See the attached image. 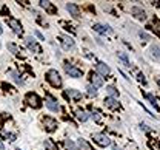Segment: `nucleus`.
Returning a JSON list of instances; mask_svg holds the SVG:
<instances>
[{"instance_id":"obj_3","label":"nucleus","mask_w":160,"mask_h":150,"mask_svg":"<svg viewBox=\"0 0 160 150\" xmlns=\"http://www.w3.org/2000/svg\"><path fill=\"white\" fill-rule=\"evenodd\" d=\"M92 139H94L96 144H99V146H102V147H108V146H111V139H109L106 135H103V133H94V135H92Z\"/></svg>"},{"instance_id":"obj_5","label":"nucleus","mask_w":160,"mask_h":150,"mask_svg":"<svg viewBox=\"0 0 160 150\" xmlns=\"http://www.w3.org/2000/svg\"><path fill=\"white\" fill-rule=\"evenodd\" d=\"M26 102H28L29 107L32 108H40V105H42V101H40V98L36 93H28L26 94Z\"/></svg>"},{"instance_id":"obj_12","label":"nucleus","mask_w":160,"mask_h":150,"mask_svg":"<svg viewBox=\"0 0 160 150\" xmlns=\"http://www.w3.org/2000/svg\"><path fill=\"white\" fill-rule=\"evenodd\" d=\"M131 13H132V16H134L137 20H145V19H146V13H145L142 8H139V6H132V8H131Z\"/></svg>"},{"instance_id":"obj_19","label":"nucleus","mask_w":160,"mask_h":150,"mask_svg":"<svg viewBox=\"0 0 160 150\" xmlns=\"http://www.w3.org/2000/svg\"><path fill=\"white\" fill-rule=\"evenodd\" d=\"M43 146H45L46 150H59V146H57L52 139H45V141H43Z\"/></svg>"},{"instance_id":"obj_30","label":"nucleus","mask_w":160,"mask_h":150,"mask_svg":"<svg viewBox=\"0 0 160 150\" xmlns=\"http://www.w3.org/2000/svg\"><path fill=\"white\" fill-rule=\"evenodd\" d=\"M91 118H92L94 121H97V122L100 121V115L97 113V111H92V113H91Z\"/></svg>"},{"instance_id":"obj_13","label":"nucleus","mask_w":160,"mask_h":150,"mask_svg":"<svg viewBox=\"0 0 160 150\" xmlns=\"http://www.w3.org/2000/svg\"><path fill=\"white\" fill-rule=\"evenodd\" d=\"M65 96L69 98V99H76V101L82 99V93H80L79 90H76V88H68V90L65 91Z\"/></svg>"},{"instance_id":"obj_25","label":"nucleus","mask_w":160,"mask_h":150,"mask_svg":"<svg viewBox=\"0 0 160 150\" xmlns=\"http://www.w3.org/2000/svg\"><path fill=\"white\" fill-rule=\"evenodd\" d=\"M65 146H66V149L68 150H79L77 149V146H76L71 139H65Z\"/></svg>"},{"instance_id":"obj_10","label":"nucleus","mask_w":160,"mask_h":150,"mask_svg":"<svg viewBox=\"0 0 160 150\" xmlns=\"http://www.w3.org/2000/svg\"><path fill=\"white\" fill-rule=\"evenodd\" d=\"M43 126H45L46 131H56L57 130V121L52 119V118H45L43 119Z\"/></svg>"},{"instance_id":"obj_26","label":"nucleus","mask_w":160,"mask_h":150,"mask_svg":"<svg viewBox=\"0 0 160 150\" xmlns=\"http://www.w3.org/2000/svg\"><path fill=\"white\" fill-rule=\"evenodd\" d=\"M86 93H88L89 96H97V88L92 85H88L86 87Z\"/></svg>"},{"instance_id":"obj_1","label":"nucleus","mask_w":160,"mask_h":150,"mask_svg":"<svg viewBox=\"0 0 160 150\" xmlns=\"http://www.w3.org/2000/svg\"><path fill=\"white\" fill-rule=\"evenodd\" d=\"M46 81L54 88H60L62 87V78H60L57 70H48L46 71Z\"/></svg>"},{"instance_id":"obj_11","label":"nucleus","mask_w":160,"mask_h":150,"mask_svg":"<svg viewBox=\"0 0 160 150\" xmlns=\"http://www.w3.org/2000/svg\"><path fill=\"white\" fill-rule=\"evenodd\" d=\"M66 9H68V13L74 17V19H79L80 17V9H79V6L76 5V3H66Z\"/></svg>"},{"instance_id":"obj_39","label":"nucleus","mask_w":160,"mask_h":150,"mask_svg":"<svg viewBox=\"0 0 160 150\" xmlns=\"http://www.w3.org/2000/svg\"><path fill=\"white\" fill-rule=\"evenodd\" d=\"M157 84H159V87H160V81H159V82H157Z\"/></svg>"},{"instance_id":"obj_31","label":"nucleus","mask_w":160,"mask_h":150,"mask_svg":"<svg viewBox=\"0 0 160 150\" xmlns=\"http://www.w3.org/2000/svg\"><path fill=\"white\" fill-rule=\"evenodd\" d=\"M102 8H103L105 11H108V13L112 11V9H111V5H108V3H102Z\"/></svg>"},{"instance_id":"obj_9","label":"nucleus","mask_w":160,"mask_h":150,"mask_svg":"<svg viewBox=\"0 0 160 150\" xmlns=\"http://www.w3.org/2000/svg\"><path fill=\"white\" fill-rule=\"evenodd\" d=\"M96 70H97V74H99V76H109V74H111V68L105 64V62H97Z\"/></svg>"},{"instance_id":"obj_40","label":"nucleus","mask_w":160,"mask_h":150,"mask_svg":"<svg viewBox=\"0 0 160 150\" xmlns=\"http://www.w3.org/2000/svg\"><path fill=\"white\" fill-rule=\"evenodd\" d=\"M16 150H20V149H16Z\"/></svg>"},{"instance_id":"obj_18","label":"nucleus","mask_w":160,"mask_h":150,"mask_svg":"<svg viewBox=\"0 0 160 150\" xmlns=\"http://www.w3.org/2000/svg\"><path fill=\"white\" fill-rule=\"evenodd\" d=\"M76 118L79 119L80 122H86V121L89 119V115H88L85 110H77V111H76Z\"/></svg>"},{"instance_id":"obj_23","label":"nucleus","mask_w":160,"mask_h":150,"mask_svg":"<svg viewBox=\"0 0 160 150\" xmlns=\"http://www.w3.org/2000/svg\"><path fill=\"white\" fill-rule=\"evenodd\" d=\"M146 99H148V101L151 102V105H152V107H154L156 110H157V111H159V105H157V101H156V98H154L152 94H149V93H148V94H146Z\"/></svg>"},{"instance_id":"obj_2","label":"nucleus","mask_w":160,"mask_h":150,"mask_svg":"<svg viewBox=\"0 0 160 150\" xmlns=\"http://www.w3.org/2000/svg\"><path fill=\"white\" fill-rule=\"evenodd\" d=\"M63 67H65V71L68 73V76H69V78L79 79V78H82V76H83V71H82L80 68H77V67L71 65L69 62H66V64L63 65Z\"/></svg>"},{"instance_id":"obj_29","label":"nucleus","mask_w":160,"mask_h":150,"mask_svg":"<svg viewBox=\"0 0 160 150\" xmlns=\"http://www.w3.org/2000/svg\"><path fill=\"white\" fill-rule=\"evenodd\" d=\"M3 136H5L8 141H11V142H12V141H16V138H17L14 133H6V131H3Z\"/></svg>"},{"instance_id":"obj_4","label":"nucleus","mask_w":160,"mask_h":150,"mask_svg":"<svg viewBox=\"0 0 160 150\" xmlns=\"http://www.w3.org/2000/svg\"><path fill=\"white\" fill-rule=\"evenodd\" d=\"M25 43H26V46L29 48V51H32V53H36V54H40L42 53V48H40V45L37 43V40L34 39V37H26L25 39Z\"/></svg>"},{"instance_id":"obj_21","label":"nucleus","mask_w":160,"mask_h":150,"mask_svg":"<svg viewBox=\"0 0 160 150\" xmlns=\"http://www.w3.org/2000/svg\"><path fill=\"white\" fill-rule=\"evenodd\" d=\"M119 59L123 62L125 67H129V68H131V62H129V59H128V56H126L125 53H119Z\"/></svg>"},{"instance_id":"obj_8","label":"nucleus","mask_w":160,"mask_h":150,"mask_svg":"<svg viewBox=\"0 0 160 150\" xmlns=\"http://www.w3.org/2000/svg\"><path fill=\"white\" fill-rule=\"evenodd\" d=\"M60 43H62V46L65 48V50H72L74 48V40H72V37H69V36H65V34H62L60 36Z\"/></svg>"},{"instance_id":"obj_7","label":"nucleus","mask_w":160,"mask_h":150,"mask_svg":"<svg viewBox=\"0 0 160 150\" xmlns=\"http://www.w3.org/2000/svg\"><path fill=\"white\" fill-rule=\"evenodd\" d=\"M8 25L11 26V29H12V31H14L16 34H19V36H20V34L23 33L22 23H20L17 19H14V17H9V19H8Z\"/></svg>"},{"instance_id":"obj_38","label":"nucleus","mask_w":160,"mask_h":150,"mask_svg":"<svg viewBox=\"0 0 160 150\" xmlns=\"http://www.w3.org/2000/svg\"><path fill=\"white\" fill-rule=\"evenodd\" d=\"M112 150H119V149H117V147H116V146H114V149H112Z\"/></svg>"},{"instance_id":"obj_6","label":"nucleus","mask_w":160,"mask_h":150,"mask_svg":"<svg viewBox=\"0 0 160 150\" xmlns=\"http://www.w3.org/2000/svg\"><path fill=\"white\" fill-rule=\"evenodd\" d=\"M45 105L49 108L51 111H54V113L60 111V105H59V102H57V99H54L49 94H46V98H45Z\"/></svg>"},{"instance_id":"obj_36","label":"nucleus","mask_w":160,"mask_h":150,"mask_svg":"<svg viewBox=\"0 0 160 150\" xmlns=\"http://www.w3.org/2000/svg\"><path fill=\"white\" fill-rule=\"evenodd\" d=\"M0 150H5V147H3V144L0 142Z\"/></svg>"},{"instance_id":"obj_24","label":"nucleus","mask_w":160,"mask_h":150,"mask_svg":"<svg viewBox=\"0 0 160 150\" xmlns=\"http://www.w3.org/2000/svg\"><path fill=\"white\" fill-rule=\"evenodd\" d=\"M9 74L12 76V81H14L16 84H20V85L23 84V79H22V78H20V76H19V73H16V71H11Z\"/></svg>"},{"instance_id":"obj_27","label":"nucleus","mask_w":160,"mask_h":150,"mask_svg":"<svg viewBox=\"0 0 160 150\" xmlns=\"http://www.w3.org/2000/svg\"><path fill=\"white\" fill-rule=\"evenodd\" d=\"M8 50H11V53H14V54H19L20 53L19 46L16 43H8Z\"/></svg>"},{"instance_id":"obj_28","label":"nucleus","mask_w":160,"mask_h":150,"mask_svg":"<svg viewBox=\"0 0 160 150\" xmlns=\"http://www.w3.org/2000/svg\"><path fill=\"white\" fill-rule=\"evenodd\" d=\"M79 146L82 147V149H85V150H91V147H89V144H88V142H86L85 139H82V138L79 139Z\"/></svg>"},{"instance_id":"obj_17","label":"nucleus","mask_w":160,"mask_h":150,"mask_svg":"<svg viewBox=\"0 0 160 150\" xmlns=\"http://www.w3.org/2000/svg\"><path fill=\"white\" fill-rule=\"evenodd\" d=\"M105 105L109 108H120V102L116 98H109V96H108V98L105 99Z\"/></svg>"},{"instance_id":"obj_14","label":"nucleus","mask_w":160,"mask_h":150,"mask_svg":"<svg viewBox=\"0 0 160 150\" xmlns=\"http://www.w3.org/2000/svg\"><path fill=\"white\" fill-rule=\"evenodd\" d=\"M94 31L99 33V34H106V33H111L112 29L108 26V25H103V23H94Z\"/></svg>"},{"instance_id":"obj_35","label":"nucleus","mask_w":160,"mask_h":150,"mask_svg":"<svg viewBox=\"0 0 160 150\" xmlns=\"http://www.w3.org/2000/svg\"><path fill=\"white\" fill-rule=\"evenodd\" d=\"M139 81H140V82H143V84H145V76H143L142 73L139 74Z\"/></svg>"},{"instance_id":"obj_22","label":"nucleus","mask_w":160,"mask_h":150,"mask_svg":"<svg viewBox=\"0 0 160 150\" xmlns=\"http://www.w3.org/2000/svg\"><path fill=\"white\" fill-rule=\"evenodd\" d=\"M106 93L109 94V98H114L117 93H119V90L116 88V87H112V85H108L106 87Z\"/></svg>"},{"instance_id":"obj_37","label":"nucleus","mask_w":160,"mask_h":150,"mask_svg":"<svg viewBox=\"0 0 160 150\" xmlns=\"http://www.w3.org/2000/svg\"><path fill=\"white\" fill-rule=\"evenodd\" d=\"M2 31H3V29H2V25H0V34H2Z\"/></svg>"},{"instance_id":"obj_32","label":"nucleus","mask_w":160,"mask_h":150,"mask_svg":"<svg viewBox=\"0 0 160 150\" xmlns=\"http://www.w3.org/2000/svg\"><path fill=\"white\" fill-rule=\"evenodd\" d=\"M140 37H142L143 40H149V36H148L146 33H140Z\"/></svg>"},{"instance_id":"obj_15","label":"nucleus","mask_w":160,"mask_h":150,"mask_svg":"<svg viewBox=\"0 0 160 150\" xmlns=\"http://www.w3.org/2000/svg\"><path fill=\"white\" fill-rule=\"evenodd\" d=\"M39 5H40V8H43L45 11H48V13H51V14H54L57 9L52 6V3L51 2H46V0H42V2H39Z\"/></svg>"},{"instance_id":"obj_34","label":"nucleus","mask_w":160,"mask_h":150,"mask_svg":"<svg viewBox=\"0 0 160 150\" xmlns=\"http://www.w3.org/2000/svg\"><path fill=\"white\" fill-rule=\"evenodd\" d=\"M140 127H142V130H145V131H149V130H151L146 124H140Z\"/></svg>"},{"instance_id":"obj_20","label":"nucleus","mask_w":160,"mask_h":150,"mask_svg":"<svg viewBox=\"0 0 160 150\" xmlns=\"http://www.w3.org/2000/svg\"><path fill=\"white\" fill-rule=\"evenodd\" d=\"M151 53H152V57L160 61V45H152L151 46Z\"/></svg>"},{"instance_id":"obj_33","label":"nucleus","mask_w":160,"mask_h":150,"mask_svg":"<svg viewBox=\"0 0 160 150\" xmlns=\"http://www.w3.org/2000/svg\"><path fill=\"white\" fill-rule=\"evenodd\" d=\"M36 36H37V37H39L40 40H45V37H43V34H42V33H40V31H36Z\"/></svg>"},{"instance_id":"obj_16","label":"nucleus","mask_w":160,"mask_h":150,"mask_svg":"<svg viewBox=\"0 0 160 150\" xmlns=\"http://www.w3.org/2000/svg\"><path fill=\"white\" fill-rule=\"evenodd\" d=\"M91 82H92V87H96V88L103 87V79H102V76H99L97 73H92V74H91Z\"/></svg>"}]
</instances>
